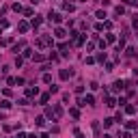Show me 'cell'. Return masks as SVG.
I'll return each instance as SVG.
<instances>
[{"instance_id":"2e32d148","label":"cell","mask_w":138,"mask_h":138,"mask_svg":"<svg viewBox=\"0 0 138 138\" xmlns=\"http://www.w3.org/2000/svg\"><path fill=\"white\" fill-rule=\"evenodd\" d=\"M43 123H45V119H43V117H37V125H39V127H41Z\"/></svg>"},{"instance_id":"8992f818","label":"cell","mask_w":138,"mask_h":138,"mask_svg":"<svg viewBox=\"0 0 138 138\" xmlns=\"http://www.w3.org/2000/svg\"><path fill=\"white\" fill-rule=\"evenodd\" d=\"M39 24H41V17H35V20H32V22H30V26H32V28H37V26H39Z\"/></svg>"},{"instance_id":"30bf717a","label":"cell","mask_w":138,"mask_h":138,"mask_svg":"<svg viewBox=\"0 0 138 138\" xmlns=\"http://www.w3.org/2000/svg\"><path fill=\"white\" fill-rule=\"evenodd\" d=\"M125 112H127V114H134V112H136V108H134V106H125Z\"/></svg>"},{"instance_id":"ac0fdd59","label":"cell","mask_w":138,"mask_h":138,"mask_svg":"<svg viewBox=\"0 0 138 138\" xmlns=\"http://www.w3.org/2000/svg\"><path fill=\"white\" fill-rule=\"evenodd\" d=\"M30 2H32V5H37V2H39V0H30Z\"/></svg>"},{"instance_id":"277c9868","label":"cell","mask_w":138,"mask_h":138,"mask_svg":"<svg viewBox=\"0 0 138 138\" xmlns=\"http://www.w3.org/2000/svg\"><path fill=\"white\" fill-rule=\"evenodd\" d=\"M54 37H56V39H63L65 37V30H63V28H56V30H54Z\"/></svg>"},{"instance_id":"3957f363","label":"cell","mask_w":138,"mask_h":138,"mask_svg":"<svg viewBox=\"0 0 138 138\" xmlns=\"http://www.w3.org/2000/svg\"><path fill=\"white\" fill-rule=\"evenodd\" d=\"M60 20H63V17H60V13H52V11H50V22H54V24H58Z\"/></svg>"},{"instance_id":"52a82bcc","label":"cell","mask_w":138,"mask_h":138,"mask_svg":"<svg viewBox=\"0 0 138 138\" xmlns=\"http://www.w3.org/2000/svg\"><path fill=\"white\" fill-rule=\"evenodd\" d=\"M112 123H114V119H104V127H110V125H112Z\"/></svg>"},{"instance_id":"7a4b0ae2","label":"cell","mask_w":138,"mask_h":138,"mask_svg":"<svg viewBox=\"0 0 138 138\" xmlns=\"http://www.w3.org/2000/svg\"><path fill=\"white\" fill-rule=\"evenodd\" d=\"M26 95L28 97H37L39 95V89H37V86H30V89H26Z\"/></svg>"},{"instance_id":"9a60e30c","label":"cell","mask_w":138,"mask_h":138,"mask_svg":"<svg viewBox=\"0 0 138 138\" xmlns=\"http://www.w3.org/2000/svg\"><path fill=\"white\" fill-rule=\"evenodd\" d=\"M48 99H50V95H41V99H39V101H41V104H48Z\"/></svg>"},{"instance_id":"4fadbf2b","label":"cell","mask_w":138,"mask_h":138,"mask_svg":"<svg viewBox=\"0 0 138 138\" xmlns=\"http://www.w3.org/2000/svg\"><path fill=\"white\" fill-rule=\"evenodd\" d=\"M127 127H129V129H136V127H138V123H136V121H129V123H127Z\"/></svg>"},{"instance_id":"5bb4252c","label":"cell","mask_w":138,"mask_h":138,"mask_svg":"<svg viewBox=\"0 0 138 138\" xmlns=\"http://www.w3.org/2000/svg\"><path fill=\"white\" fill-rule=\"evenodd\" d=\"M106 41H110V43L114 41V35H112V32H108V35H106Z\"/></svg>"},{"instance_id":"6da1fadb","label":"cell","mask_w":138,"mask_h":138,"mask_svg":"<svg viewBox=\"0 0 138 138\" xmlns=\"http://www.w3.org/2000/svg\"><path fill=\"white\" fill-rule=\"evenodd\" d=\"M71 76H74V71H71V69H60V80H69Z\"/></svg>"},{"instance_id":"8fae6325","label":"cell","mask_w":138,"mask_h":138,"mask_svg":"<svg viewBox=\"0 0 138 138\" xmlns=\"http://www.w3.org/2000/svg\"><path fill=\"white\" fill-rule=\"evenodd\" d=\"M43 82H48V84H50V82H52V76H50V74H43Z\"/></svg>"},{"instance_id":"9c48e42d","label":"cell","mask_w":138,"mask_h":138,"mask_svg":"<svg viewBox=\"0 0 138 138\" xmlns=\"http://www.w3.org/2000/svg\"><path fill=\"white\" fill-rule=\"evenodd\" d=\"M63 9H65V11H74V5H69V2H63Z\"/></svg>"},{"instance_id":"7c38bea8","label":"cell","mask_w":138,"mask_h":138,"mask_svg":"<svg viewBox=\"0 0 138 138\" xmlns=\"http://www.w3.org/2000/svg\"><path fill=\"white\" fill-rule=\"evenodd\" d=\"M106 106H108V108L114 106V99H112V97H108V99H106Z\"/></svg>"},{"instance_id":"5b68a950","label":"cell","mask_w":138,"mask_h":138,"mask_svg":"<svg viewBox=\"0 0 138 138\" xmlns=\"http://www.w3.org/2000/svg\"><path fill=\"white\" fill-rule=\"evenodd\" d=\"M0 108H5V110H7V108H11V101H9V99H2V101H0Z\"/></svg>"},{"instance_id":"d6986e66","label":"cell","mask_w":138,"mask_h":138,"mask_svg":"<svg viewBox=\"0 0 138 138\" xmlns=\"http://www.w3.org/2000/svg\"><path fill=\"white\" fill-rule=\"evenodd\" d=\"M136 86H138V82H136Z\"/></svg>"},{"instance_id":"e0dca14e","label":"cell","mask_w":138,"mask_h":138,"mask_svg":"<svg viewBox=\"0 0 138 138\" xmlns=\"http://www.w3.org/2000/svg\"><path fill=\"white\" fill-rule=\"evenodd\" d=\"M134 26H136V28H138V15H136V17H134Z\"/></svg>"},{"instance_id":"ba28073f","label":"cell","mask_w":138,"mask_h":138,"mask_svg":"<svg viewBox=\"0 0 138 138\" xmlns=\"http://www.w3.org/2000/svg\"><path fill=\"white\" fill-rule=\"evenodd\" d=\"M28 30V24L26 22H20V32H26Z\"/></svg>"}]
</instances>
